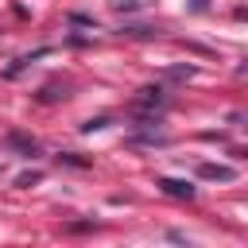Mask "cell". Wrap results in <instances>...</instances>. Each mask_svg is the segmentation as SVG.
<instances>
[{"mask_svg":"<svg viewBox=\"0 0 248 248\" xmlns=\"http://www.w3.org/2000/svg\"><path fill=\"white\" fill-rule=\"evenodd\" d=\"M159 186H163V194H170V198H194V186L190 182H182V178H159Z\"/></svg>","mask_w":248,"mask_h":248,"instance_id":"6da1fadb","label":"cell"},{"mask_svg":"<svg viewBox=\"0 0 248 248\" xmlns=\"http://www.w3.org/2000/svg\"><path fill=\"white\" fill-rule=\"evenodd\" d=\"M202 178H221V182H229V178H236V170L232 167H217V163H202V170H198Z\"/></svg>","mask_w":248,"mask_h":248,"instance_id":"7a4b0ae2","label":"cell"},{"mask_svg":"<svg viewBox=\"0 0 248 248\" xmlns=\"http://www.w3.org/2000/svg\"><path fill=\"white\" fill-rule=\"evenodd\" d=\"M112 8H140V0H108Z\"/></svg>","mask_w":248,"mask_h":248,"instance_id":"3957f363","label":"cell"}]
</instances>
